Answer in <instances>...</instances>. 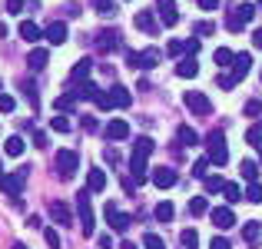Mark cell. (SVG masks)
Here are the masks:
<instances>
[{"instance_id": "cell-37", "label": "cell", "mask_w": 262, "mask_h": 249, "mask_svg": "<svg viewBox=\"0 0 262 249\" xmlns=\"http://www.w3.org/2000/svg\"><path fill=\"white\" fill-rule=\"evenodd\" d=\"M206 190H209V193H223L226 190V179L223 176H206Z\"/></svg>"}, {"instance_id": "cell-6", "label": "cell", "mask_w": 262, "mask_h": 249, "mask_svg": "<svg viewBox=\"0 0 262 249\" xmlns=\"http://www.w3.org/2000/svg\"><path fill=\"white\" fill-rule=\"evenodd\" d=\"M183 100H186V107H189L196 116H209L212 113V103H209V96H206L203 90H186Z\"/></svg>"}, {"instance_id": "cell-46", "label": "cell", "mask_w": 262, "mask_h": 249, "mask_svg": "<svg viewBox=\"0 0 262 249\" xmlns=\"http://www.w3.org/2000/svg\"><path fill=\"white\" fill-rule=\"evenodd\" d=\"M226 27H229V30H232V33H239V30H243V27H246V24H243V20H239V17H236V13H229V17H226Z\"/></svg>"}, {"instance_id": "cell-56", "label": "cell", "mask_w": 262, "mask_h": 249, "mask_svg": "<svg viewBox=\"0 0 262 249\" xmlns=\"http://www.w3.org/2000/svg\"><path fill=\"white\" fill-rule=\"evenodd\" d=\"M7 7H10V13H20V7H24V0H7Z\"/></svg>"}, {"instance_id": "cell-42", "label": "cell", "mask_w": 262, "mask_h": 249, "mask_svg": "<svg viewBox=\"0 0 262 249\" xmlns=\"http://www.w3.org/2000/svg\"><path fill=\"white\" fill-rule=\"evenodd\" d=\"M93 103H96V107H100V110H113V103H110V90H100Z\"/></svg>"}, {"instance_id": "cell-53", "label": "cell", "mask_w": 262, "mask_h": 249, "mask_svg": "<svg viewBox=\"0 0 262 249\" xmlns=\"http://www.w3.org/2000/svg\"><path fill=\"white\" fill-rule=\"evenodd\" d=\"M259 110H262V103H259V100H252V103H246V113H249V116H256V113H259Z\"/></svg>"}, {"instance_id": "cell-34", "label": "cell", "mask_w": 262, "mask_h": 249, "mask_svg": "<svg viewBox=\"0 0 262 249\" xmlns=\"http://www.w3.org/2000/svg\"><path fill=\"white\" fill-rule=\"evenodd\" d=\"M209 156H203V160H196V166H192V176H199V179H206L209 176Z\"/></svg>"}, {"instance_id": "cell-11", "label": "cell", "mask_w": 262, "mask_h": 249, "mask_svg": "<svg viewBox=\"0 0 262 249\" xmlns=\"http://www.w3.org/2000/svg\"><path fill=\"white\" fill-rule=\"evenodd\" d=\"M103 133H106L110 143H120V140H126V136H129V123L126 120H110Z\"/></svg>"}, {"instance_id": "cell-26", "label": "cell", "mask_w": 262, "mask_h": 249, "mask_svg": "<svg viewBox=\"0 0 262 249\" xmlns=\"http://www.w3.org/2000/svg\"><path fill=\"white\" fill-rule=\"evenodd\" d=\"M239 173H243L249 183H256V179H259V166L252 163V160H243V163H239Z\"/></svg>"}, {"instance_id": "cell-28", "label": "cell", "mask_w": 262, "mask_h": 249, "mask_svg": "<svg viewBox=\"0 0 262 249\" xmlns=\"http://www.w3.org/2000/svg\"><path fill=\"white\" fill-rule=\"evenodd\" d=\"M189 213H192V216H203V213H209V199H206V196H192Z\"/></svg>"}, {"instance_id": "cell-4", "label": "cell", "mask_w": 262, "mask_h": 249, "mask_svg": "<svg viewBox=\"0 0 262 249\" xmlns=\"http://www.w3.org/2000/svg\"><path fill=\"white\" fill-rule=\"evenodd\" d=\"M206 150H209L212 166H226V160H229V150H226V136H223V130H212V133L206 136Z\"/></svg>"}, {"instance_id": "cell-44", "label": "cell", "mask_w": 262, "mask_h": 249, "mask_svg": "<svg viewBox=\"0 0 262 249\" xmlns=\"http://www.w3.org/2000/svg\"><path fill=\"white\" fill-rule=\"evenodd\" d=\"M73 103H77V90H73V93H67V96H60V100H57V110H70Z\"/></svg>"}, {"instance_id": "cell-8", "label": "cell", "mask_w": 262, "mask_h": 249, "mask_svg": "<svg viewBox=\"0 0 262 249\" xmlns=\"http://www.w3.org/2000/svg\"><path fill=\"white\" fill-rule=\"evenodd\" d=\"M209 219L216 230H232L236 226V213L229 210V206H219V210H209Z\"/></svg>"}, {"instance_id": "cell-47", "label": "cell", "mask_w": 262, "mask_h": 249, "mask_svg": "<svg viewBox=\"0 0 262 249\" xmlns=\"http://www.w3.org/2000/svg\"><path fill=\"white\" fill-rule=\"evenodd\" d=\"M93 7L100 13H116V7H113V0H93Z\"/></svg>"}, {"instance_id": "cell-54", "label": "cell", "mask_w": 262, "mask_h": 249, "mask_svg": "<svg viewBox=\"0 0 262 249\" xmlns=\"http://www.w3.org/2000/svg\"><path fill=\"white\" fill-rule=\"evenodd\" d=\"M96 246H100V249H110V246H113V239L103 233V236H96Z\"/></svg>"}, {"instance_id": "cell-17", "label": "cell", "mask_w": 262, "mask_h": 249, "mask_svg": "<svg viewBox=\"0 0 262 249\" xmlns=\"http://www.w3.org/2000/svg\"><path fill=\"white\" fill-rule=\"evenodd\" d=\"M243 239H246L249 246H259V243H262V223H256V219L243 223Z\"/></svg>"}, {"instance_id": "cell-50", "label": "cell", "mask_w": 262, "mask_h": 249, "mask_svg": "<svg viewBox=\"0 0 262 249\" xmlns=\"http://www.w3.org/2000/svg\"><path fill=\"white\" fill-rule=\"evenodd\" d=\"M209 249H232V246H229V239L216 236V239H212V243H209Z\"/></svg>"}, {"instance_id": "cell-22", "label": "cell", "mask_w": 262, "mask_h": 249, "mask_svg": "<svg viewBox=\"0 0 262 249\" xmlns=\"http://www.w3.org/2000/svg\"><path fill=\"white\" fill-rule=\"evenodd\" d=\"M136 27H140L143 33H156V27H160V24H156V17L149 10H140V13H136Z\"/></svg>"}, {"instance_id": "cell-20", "label": "cell", "mask_w": 262, "mask_h": 249, "mask_svg": "<svg viewBox=\"0 0 262 249\" xmlns=\"http://www.w3.org/2000/svg\"><path fill=\"white\" fill-rule=\"evenodd\" d=\"M249 67H252V57H249V53H236V64H232V77H236V83L249 73Z\"/></svg>"}, {"instance_id": "cell-36", "label": "cell", "mask_w": 262, "mask_h": 249, "mask_svg": "<svg viewBox=\"0 0 262 249\" xmlns=\"http://www.w3.org/2000/svg\"><path fill=\"white\" fill-rule=\"evenodd\" d=\"M223 196L229 199V203H239V199H243V190H239L236 183H226V190H223Z\"/></svg>"}, {"instance_id": "cell-1", "label": "cell", "mask_w": 262, "mask_h": 249, "mask_svg": "<svg viewBox=\"0 0 262 249\" xmlns=\"http://www.w3.org/2000/svg\"><path fill=\"white\" fill-rule=\"evenodd\" d=\"M153 150H156V143L149 136H140L133 143V153H129V173H133V179H146V160Z\"/></svg>"}, {"instance_id": "cell-51", "label": "cell", "mask_w": 262, "mask_h": 249, "mask_svg": "<svg viewBox=\"0 0 262 249\" xmlns=\"http://www.w3.org/2000/svg\"><path fill=\"white\" fill-rule=\"evenodd\" d=\"M24 90H27V96H30V103H33V107H37V87H33L30 80H27V83H24Z\"/></svg>"}, {"instance_id": "cell-30", "label": "cell", "mask_w": 262, "mask_h": 249, "mask_svg": "<svg viewBox=\"0 0 262 249\" xmlns=\"http://www.w3.org/2000/svg\"><path fill=\"white\" fill-rule=\"evenodd\" d=\"M232 13H236V17L243 20V24H249V20L256 17V7H252V4H239V7H236V10H232Z\"/></svg>"}, {"instance_id": "cell-40", "label": "cell", "mask_w": 262, "mask_h": 249, "mask_svg": "<svg viewBox=\"0 0 262 249\" xmlns=\"http://www.w3.org/2000/svg\"><path fill=\"white\" fill-rule=\"evenodd\" d=\"M246 199H249V203H262V183H252L249 190H246Z\"/></svg>"}, {"instance_id": "cell-59", "label": "cell", "mask_w": 262, "mask_h": 249, "mask_svg": "<svg viewBox=\"0 0 262 249\" xmlns=\"http://www.w3.org/2000/svg\"><path fill=\"white\" fill-rule=\"evenodd\" d=\"M10 249H27V246H24V243H13V246H10Z\"/></svg>"}, {"instance_id": "cell-5", "label": "cell", "mask_w": 262, "mask_h": 249, "mask_svg": "<svg viewBox=\"0 0 262 249\" xmlns=\"http://www.w3.org/2000/svg\"><path fill=\"white\" fill-rule=\"evenodd\" d=\"M160 60H163V50H156V47H146L143 53L126 50V64L129 67H140V70H149V67H156Z\"/></svg>"}, {"instance_id": "cell-3", "label": "cell", "mask_w": 262, "mask_h": 249, "mask_svg": "<svg viewBox=\"0 0 262 249\" xmlns=\"http://www.w3.org/2000/svg\"><path fill=\"white\" fill-rule=\"evenodd\" d=\"M77 213H80V230H83V236H93L96 219H93V206H90V190L77 193Z\"/></svg>"}, {"instance_id": "cell-32", "label": "cell", "mask_w": 262, "mask_h": 249, "mask_svg": "<svg viewBox=\"0 0 262 249\" xmlns=\"http://www.w3.org/2000/svg\"><path fill=\"white\" fill-rule=\"evenodd\" d=\"M70 127H73V123L67 120V116H53V120H50V130H53V133H70Z\"/></svg>"}, {"instance_id": "cell-27", "label": "cell", "mask_w": 262, "mask_h": 249, "mask_svg": "<svg viewBox=\"0 0 262 249\" xmlns=\"http://www.w3.org/2000/svg\"><path fill=\"white\" fill-rule=\"evenodd\" d=\"M90 64H93V60H80V64H77V67L70 70V77L77 80V83H83V80L90 77Z\"/></svg>"}, {"instance_id": "cell-45", "label": "cell", "mask_w": 262, "mask_h": 249, "mask_svg": "<svg viewBox=\"0 0 262 249\" xmlns=\"http://www.w3.org/2000/svg\"><path fill=\"white\" fill-rule=\"evenodd\" d=\"M216 87L219 90H232V87H236V77H232V73H223V77L216 80Z\"/></svg>"}, {"instance_id": "cell-7", "label": "cell", "mask_w": 262, "mask_h": 249, "mask_svg": "<svg viewBox=\"0 0 262 249\" xmlns=\"http://www.w3.org/2000/svg\"><path fill=\"white\" fill-rule=\"evenodd\" d=\"M0 190H4L7 196H20V190H24V170L4 173V176H0Z\"/></svg>"}, {"instance_id": "cell-19", "label": "cell", "mask_w": 262, "mask_h": 249, "mask_svg": "<svg viewBox=\"0 0 262 249\" xmlns=\"http://www.w3.org/2000/svg\"><path fill=\"white\" fill-rule=\"evenodd\" d=\"M199 73V64H196V57H186V60H179L176 64V77H183V80H192Z\"/></svg>"}, {"instance_id": "cell-23", "label": "cell", "mask_w": 262, "mask_h": 249, "mask_svg": "<svg viewBox=\"0 0 262 249\" xmlns=\"http://www.w3.org/2000/svg\"><path fill=\"white\" fill-rule=\"evenodd\" d=\"M110 103L120 107V110H126L129 107V90L126 87H113V90H110Z\"/></svg>"}, {"instance_id": "cell-52", "label": "cell", "mask_w": 262, "mask_h": 249, "mask_svg": "<svg viewBox=\"0 0 262 249\" xmlns=\"http://www.w3.org/2000/svg\"><path fill=\"white\" fill-rule=\"evenodd\" d=\"M196 4H199V10H216L219 0H196Z\"/></svg>"}, {"instance_id": "cell-24", "label": "cell", "mask_w": 262, "mask_h": 249, "mask_svg": "<svg viewBox=\"0 0 262 249\" xmlns=\"http://www.w3.org/2000/svg\"><path fill=\"white\" fill-rule=\"evenodd\" d=\"M212 60H216L219 67H232V64H236V53H232L229 47H219V50L212 53Z\"/></svg>"}, {"instance_id": "cell-38", "label": "cell", "mask_w": 262, "mask_h": 249, "mask_svg": "<svg viewBox=\"0 0 262 249\" xmlns=\"http://www.w3.org/2000/svg\"><path fill=\"white\" fill-rule=\"evenodd\" d=\"M143 246H146V249H166V243H163L156 233H146V236H143Z\"/></svg>"}, {"instance_id": "cell-55", "label": "cell", "mask_w": 262, "mask_h": 249, "mask_svg": "<svg viewBox=\"0 0 262 249\" xmlns=\"http://www.w3.org/2000/svg\"><path fill=\"white\" fill-rule=\"evenodd\" d=\"M123 190H126V193H133V190H136V179H129V176H123Z\"/></svg>"}, {"instance_id": "cell-18", "label": "cell", "mask_w": 262, "mask_h": 249, "mask_svg": "<svg viewBox=\"0 0 262 249\" xmlns=\"http://www.w3.org/2000/svg\"><path fill=\"white\" fill-rule=\"evenodd\" d=\"M86 190L90 193H103L106 190V173L103 170H90L86 173Z\"/></svg>"}, {"instance_id": "cell-13", "label": "cell", "mask_w": 262, "mask_h": 249, "mask_svg": "<svg viewBox=\"0 0 262 249\" xmlns=\"http://www.w3.org/2000/svg\"><path fill=\"white\" fill-rule=\"evenodd\" d=\"M43 37L50 40L53 47H60V44H67V24L63 20H53V24H47V30H43Z\"/></svg>"}, {"instance_id": "cell-60", "label": "cell", "mask_w": 262, "mask_h": 249, "mask_svg": "<svg viewBox=\"0 0 262 249\" xmlns=\"http://www.w3.org/2000/svg\"><path fill=\"white\" fill-rule=\"evenodd\" d=\"M0 176H4V170H0Z\"/></svg>"}, {"instance_id": "cell-48", "label": "cell", "mask_w": 262, "mask_h": 249, "mask_svg": "<svg viewBox=\"0 0 262 249\" xmlns=\"http://www.w3.org/2000/svg\"><path fill=\"white\" fill-rule=\"evenodd\" d=\"M183 50H186V44H183V40H169V47H166V53H169V57H179Z\"/></svg>"}, {"instance_id": "cell-29", "label": "cell", "mask_w": 262, "mask_h": 249, "mask_svg": "<svg viewBox=\"0 0 262 249\" xmlns=\"http://www.w3.org/2000/svg\"><path fill=\"white\" fill-rule=\"evenodd\" d=\"M176 140L183 143V147H192V143H196V130H192V127H179L176 130Z\"/></svg>"}, {"instance_id": "cell-10", "label": "cell", "mask_w": 262, "mask_h": 249, "mask_svg": "<svg viewBox=\"0 0 262 249\" xmlns=\"http://www.w3.org/2000/svg\"><path fill=\"white\" fill-rule=\"evenodd\" d=\"M50 219H53L57 226H73V213H70V206L60 203V199H53V203H50Z\"/></svg>"}, {"instance_id": "cell-43", "label": "cell", "mask_w": 262, "mask_h": 249, "mask_svg": "<svg viewBox=\"0 0 262 249\" xmlns=\"http://www.w3.org/2000/svg\"><path fill=\"white\" fill-rule=\"evenodd\" d=\"M43 239H47V246H50V249H60V233L57 230H43Z\"/></svg>"}, {"instance_id": "cell-21", "label": "cell", "mask_w": 262, "mask_h": 249, "mask_svg": "<svg viewBox=\"0 0 262 249\" xmlns=\"http://www.w3.org/2000/svg\"><path fill=\"white\" fill-rule=\"evenodd\" d=\"M47 60H50V53H47L43 47H37V50H30V57H27V67H30V70H43Z\"/></svg>"}, {"instance_id": "cell-41", "label": "cell", "mask_w": 262, "mask_h": 249, "mask_svg": "<svg viewBox=\"0 0 262 249\" xmlns=\"http://www.w3.org/2000/svg\"><path fill=\"white\" fill-rule=\"evenodd\" d=\"M13 107H17V100L10 93H0V113H13Z\"/></svg>"}, {"instance_id": "cell-57", "label": "cell", "mask_w": 262, "mask_h": 249, "mask_svg": "<svg viewBox=\"0 0 262 249\" xmlns=\"http://www.w3.org/2000/svg\"><path fill=\"white\" fill-rule=\"evenodd\" d=\"M252 47H256V50H262V30L252 33Z\"/></svg>"}, {"instance_id": "cell-12", "label": "cell", "mask_w": 262, "mask_h": 249, "mask_svg": "<svg viewBox=\"0 0 262 249\" xmlns=\"http://www.w3.org/2000/svg\"><path fill=\"white\" fill-rule=\"evenodd\" d=\"M156 4H160V24L163 27H176L179 24V10H176L173 0H156Z\"/></svg>"}, {"instance_id": "cell-49", "label": "cell", "mask_w": 262, "mask_h": 249, "mask_svg": "<svg viewBox=\"0 0 262 249\" xmlns=\"http://www.w3.org/2000/svg\"><path fill=\"white\" fill-rule=\"evenodd\" d=\"M199 53V40L192 37V40H186V57H196Z\"/></svg>"}, {"instance_id": "cell-16", "label": "cell", "mask_w": 262, "mask_h": 249, "mask_svg": "<svg viewBox=\"0 0 262 249\" xmlns=\"http://www.w3.org/2000/svg\"><path fill=\"white\" fill-rule=\"evenodd\" d=\"M153 183L160 186V190H169V186L176 183V170H169V166H156V173H153Z\"/></svg>"}, {"instance_id": "cell-39", "label": "cell", "mask_w": 262, "mask_h": 249, "mask_svg": "<svg viewBox=\"0 0 262 249\" xmlns=\"http://www.w3.org/2000/svg\"><path fill=\"white\" fill-rule=\"evenodd\" d=\"M212 30H216V24H212V20H199V24H196V30H192V33H196V37H209Z\"/></svg>"}, {"instance_id": "cell-33", "label": "cell", "mask_w": 262, "mask_h": 249, "mask_svg": "<svg viewBox=\"0 0 262 249\" xmlns=\"http://www.w3.org/2000/svg\"><path fill=\"white\" fill-rule=\"evenodd\" d=\"M173 203H160L156 206V219H160V223H169V219H173Z\"/></svg>"}, {"instance_id": "cell-58", "label": "cell", "mask_w": 262, "mask_h": 249, "mask_svg": "<svg viewBox=\"0 0 262 249\" xmlns=\"http://www.w3.org/2000/svg\"><path fill=\"white\" fill-rule=\"evenodd\" d=\"M120 249H136L133 243H129V239H126V243H120Z\"/></svg>"}, {"instance_id": "cell-25", "label": "cell", "mask_w": 262, "mask_h": 249, "mask_svg": "<svg viewBox=\"0 0 262 249\" xmlns=\"http://www.w3.org/2000/svg\"><path fill=\"white\" fill-rule=\"evenodd\" d=\"M24 147H27V143H24V136H10V140L4 143L7 156H20V153H24Z\"/></svg>"}, {"instance_id": "cell-2", "label": "cell", "mask_w": 262, "mask_h": 249, "mask_svg": "<svg viewBox=\"0 0 262 249\" xmlns=\"http://www.w3.org/2000/svg\"><path fill=\"white\" fill-rule=\"evenodd\" d=\"M77 166H80V153H77V150H60L57 160H53V170H57L60 179H73V176H77Z\"/></svg>"}, {"instance_id": "cell-35", "label": "cell", "mask_w": 262, "mask_h": 249, "mask_svg": "<svg viewBox=\"0 0 262 249\" xmlns=\"http://www.w3.org/2000/svg\"><path fill=\"white\" fill-rule=\"evenodd\" d=\"M183 246L186 249H199V233L196 230H183Z\"/></svg>"}, {"instance_id": "cell-62", "label": "cell", "mask_w": 262, "mask_h": 249, "mask_svg": "<svg viewBox=\"0 0 262 249\" xmlns=\"http://www.w3.org/2000/svg\"><path fill=\"white\" fill-rule=\"evenodd\" d=\"M259 150H262V147H259Z\"/></svg>"}, {"instance_id": "cell-15", "label": "cell", "mask_w": 262, "mask_h": 249, "mask_svg": "<svg viewBox=\"0 0 262 249\" xmlns=\"http://www.w3.org/2000/svg\"><path fill=\"white\" fill-rule=\"evenodd\" d=\"M96 47H100L103 53L116 50V47H120V33H116V30H103V33H96Z\"/></svg>"}, {"instance_id": "cell-31", "label": "cell", "mask_w": 262, "mask_h": 249, "mask_svg": "<svg viewBox=\"0 0 262 249\" xmlns=\"http://www.w3.org/2000/svg\"><path fill=\"white\" fill-rule=\"evenodd\" d=\"M246 140H249L252 147H262V123H252V127L246 130Z\"/></svg>"}, {"instance_id": "cell-61", "label": "cell", "mask_w": 262, "mask_h": 249, "mask_svg": "<svg viewBox=\"0 0 262 249\" xmlns=\"http://www.w3.org/2000/svg\"><path fill=\"white\" fill-rule=\"evenodd\" d=\"M259 80H262V73H259Z\"/></svg>"}, {"instance_id": "cell-9", "label": "cell", "mask_w": 262, "mask_h": 249, "mask_svg": "<svg viewBox=\"0 0 262 249\" xmlns=\"http://www.w3.org/2000/svg\"><path fill=\"white\" fill-rule=\"evenodd\" d=\"M103 213H106L110 230H113V233H126V230H129V216H123V213L116 210L113 203H106V206H103Z\"/></svg>"}, {"instance_id": "cell-14", "label": "cell", "mask_w": 262, "mask_h": 249, "mask_svg": "<svg viewBox=\"0 0 262 249\" xmlns=\"http://www.w3.org/2000/svg\"><path fill=\"white\" fill-rule=\"evenodd\" d=\"M17 33L20 37L27 40V44H37L40 37H43V30H40L37 24H33V20H20V27H17Z\"/></svg>"}]
</instances>
